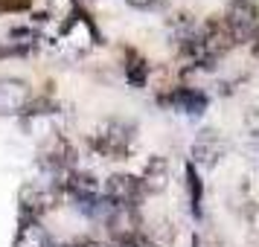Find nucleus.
Listing matches in <instances>:
<instances>
[{
    "label": "nucleus",
    "instance_id": "nucleus-1",
    "mask_svg": "<svg viewBox=\"0 0 259 247\" xmlns=\"http://www.w3.org/2000/svg\"><path fill=\"white\" fill-rule=\"evenodd\" d=\"M91 149H94L102 160H125L134 152L137 142V128L125 122V119H102L94 131H91Z\"/></svg>",
    "mask_w": 259,
    "mask_h": 247
},
{
    "label": "nucleus",
    "instance_id": "nucleus-2",
    "mask_svg": "<svg viewBox=\"0 0 259 247\" xmlns=\"http://www.w3.org/2000/svg\"><path fill=\"white\" fill-rule=\"evenodd\" d=\"M61 201H64V192L53 180H32L18 192V215L21 221H41Z\"/></svg>",
    "mask_w": 259,
    "mask_h": 247
},
{
    "label": "nucleus",
    "instance_id": "nucleus-3",
    "mask_svg": "<svg viewBox=\"0 0 259 247\" xmlns=\"http://www.w3.org/2000/svg\"><path fill=\"white\" fill-rule=\"evenodd\" d=\"M222 21L236 44L253 41V35L259 32V3L256 0H227Z\"/></svg>",
    "mask_w": 259,
    "mask_h": 247
},
{
    "label": "nucleus",
    "instance_id": "nucleus-4",
    "mask_svg": "<svg viewBox=\"0 0 259 247\" xmlns=\"http://www.w3.org/2000/svg\"><path fill=\"white\" fill-rule=\"evenodd\" d=\"M227 152H230V145L222 134L212 128H204L189 145V163L195 169H215L227 157Z\"/></svg>",
    "mask_w": 259,
    "mask_h": 247
},
{
    "label": "nucleus",
    "instance_id": "nucleus-5",
    "mask_svg": "<svg viewBox=\"0 0 259 247\" xmlns=\"http://www.w3.org/2000/svg\"><path fill=\"white\" fill-rule=\"evenodd\" d=\"M102 198L111 201L114 207H137V210H140L143 198H146V189H143L137 175L114 172V175L102 183Z\"/></svg>",
    "mask_w": 259,
    "mask_h": 247
},
{
    "label": "nucleus",
    "instance_id": "nucleus-6",
    "mask_svg": "<svg viewBox=\"0 0 259 247\" xmlns=\"http://www.w3.org/2000/svg\"><path fill=\"white\" fill-rule=\"evenodd\" d=\"M102 224H105L108 235L114 238V244H122V241H131V238L143 235V218L137 207H114L111 204V212Z\"/></svg>",
    "mask_w": 259,
    "mask_h": 247
},
{
    "label": "nucleus",
    "instance_id": "nucleus-7",
    "mask_svg": "<svg viewBox=\"0 0 259 247\" xmlns=\"http://www.w3.org/2000/svg\"><path fill=\"white\" fill-rule=\"evenodd\" d=\"M157 102L166 108H172L178 114H184V117H201L207 105H210V96L198 90V87H187V84H181V87H172V90H166V93L157 96Z\"/></svg>",
    "mask_w": 259,
    "mask_h": 247
},
{
    "label": "nucleus",
    "instance_id": "nucleus-8",
    "mask_svg": "<svg viewBox=\"0 0 259 247\" xmlns=\"http://www.w3.org/2000/svg\"><path fill=\"white\" fill-rule=\"evenodd\" d=\"M32 99V87L26 79L0 76V117H21Z\"/></svg>",
    "mask_w": 259,
    "mask_h": 247
},
{
    "label": "nucleus",
    "instance_id": "nucleus-9",
    "mask_svg": "<svg viewBox=\"0 0 259 247\" xmlns=\"http://www.w3.org/2000/svg\"><path fill=\"white\" fill-rule=\"evenodd\" d=\"M137 177H140L146 195H160V192L169 186V160L160 157V154H152Z\"/></svg>",
    "mask_w": 259,
    "mask_h": 247
},
{
    "label": "nucleus",
    "instance_id": "nucleus-10",
    "mask_svg": "<svg viewBox=\"0 0 259 247\" xmlns=\"http://www.w3.org/2000/svg\"><path fill=\"white\" fill-rule=\"evenodd\" d=\"M12 247H56L41 221H18Z\"/></svg>",
    "mask_w": 259,
    "mask_h": 247
},
{
    "label": "nucleus",
    "instance_id": "nucleus-11",
    "mask_svg": "<svg viewBox=\"0 0 259 247\" xmlns=\"http://www.w3.org/2000/svg\"><path fill=\"white\" fill-rule=\"evenodd\" d=\"M122 70H125V82L131 84V87H143V84L149 82V73H152V67H149V61L143 59L137 50H125V64H122Z\"/></svg>",
    "mask_w": 259,
    "mask_h": 247
},
{
    "label": "nucleus",
    "instance_id": "nucleus-12",
    "mask_svg": "<svg viewBox=\"0 0 259 247\" xmlns=\"http://www.w3.org/2000/svg\"><path fill=\"white\" fill-rule=\"evenodd\" d=\"M184 180H187V192H189V212L201 218L204 215V180H201L198 169L192 163L184 166Z\"/></svg>",
    "mask_w": 259,
    "mask_h": 247
},
{
    "label": "nucleus",
    "instance_id": "nucleus-13",
    "mask_svg": "<svg viewBox=\"0 0 259 247\" xmlns=\"http://www.w3.org/2000/svg\"><path fill=\"white\" fill-rule=\"evenodd\" d=\"M166 32H169V38L181 47V44H187L189 38L198 32V21H195L189 12H178V15H172V18L166 21Z\"/></svg>",
    "mask_w": 259,
    "mask_h": 247
},
{
    "label": "nucleus",
    "instance_id": "nucleus-14",
    "mask_svg": "<svg viewBox=\"0 0 259 247\" xmlns=\"http://www.w3.org/2000/svg\"><path fill=\"white\" fill-rule=\"evenodd\" d=\"M32 9V0H0V12L3 15H21Z\"/></svg>",
    "mask_w": 259,
    "mask_h": 247
},
{
    "label": "nucleus",
    "instance_id": "nucleus-15",
    "mask_svg": "<svg viewBox=\"0 0 259 247\" xmlns=\"http://www.w3.org/2000/svg\"><path fill=\"white\" fill-rule=\"evenodd\" d=\"M245 128H247V134H250V140L259 142V108L247 111V117H245Z\"/></svg>",
    "mask_w": 259,
    "mask_h": 247
},
{
    "label": "nucleus",
    "instance_id": "nucleus-16",
    "mask_svg": "<svg viewBox=\"0 0 259 247\" xmlns=\"http://www.w3.org/2000/svg\"><path fill=\"white\" fill-rule=\"evenodd\" d=\"M131 9H140V12H152V9H163L169 0H125Z\"/></svg>",
    "mask_w": 259,
    "mask_h": 247
},
{
    "label": "nucleus",
    "instance_id": "nucleus-17",
    "mask_svg": "<svg viewBox=\"0 0 259 247\" xmlns=\"http://www.w3.org/2000/svg\"><path fill=\"white\" fill-rule=\"evenodd\" d=\"M114 247H160V244L152 241L149 235L143 233V235H137V238H131V241H122V244H114Z\"/></svg>",
    "mask_w": 259,
    "mask_h": 247
},
{
    "label": "nucleus",
    "instance_id": "nucleus-18",
    "mask_svg": "<svg viewBox=\"0 0 259 247\" xmlns=\"http://www.w3.org/2000/svg\"><path fill=\"white\" fill-rule=\"evenodd\" d=\"M247 221H250V227H253V233H259V204H253V207H250V212H247Z\"/></svg>",
    "mask_w": 259,
    "mask_h": 247
},
{
    "label": "nucleus",
    "instance_id": "nucleus-19",
    "mask_svg": "<svg viewBox=\"0 0 259 247\" xmlns=\"http://www.w3.org/2000/svg\"><path fill=\"white\" fill-rule=\"evenodd\" d=\"M73 247H111L105 241H99V238H82V241H76Z\"/></svg>",
    "mask_w": 259,
    "mask_h": 247
},
{
    "label": "nucleus",
    "instance_id": "nucleus-20",
    "mask_svg": "<svg viewBox=\"0 0 259 247\" xmlns=\"http://www.w3.org/2000/svg\"><path fill=\"white\" fill-rule=\"evenodd\" d=\"M250 53H253V59H259V32L253 35V41H250Z\"/></svg>",
    "mask_w": 259,
    "mask_h": 247
},
{
    "label": "nucleus",
    "instance_id": "nucleus-21",
    "mask_svg": "<svg viewBox=\"0 0 259 247\" xmlns=\"http://www.w3.org/2000/svg\"><path fill=\"white\" fill-rule=\"evenodd\" d=\"M192 247H201V241H198V235H192Z\"/></svg>",
    "mask_w": 259,
    "mask_h": 247
},
{
    "label": "nucleus",
    "instance_id": "nucleus-22",
    "mask_svg": "<svg viewBox=\"0 0 259 247\" xmlns=\"http://www.w3.org/2000/svg\"><path fill=\"white\" fill-rule=\"evenodd\" d=\"M56 247H73V244H56Z\"/></svg>",
    "mask_w": 259,
    "mask_h": 247
}]
</instances>
